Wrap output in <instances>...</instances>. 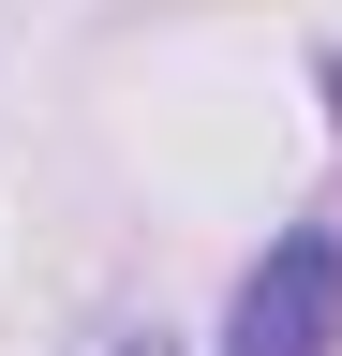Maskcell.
Returning <instances> with one entry per match:
<instances>
[{"instance_id": "7a4b0ae2", "label": "cell", "mask_w": 342, "mask_h": 356, "mask_svg": "<svg viewBox=\"0 0 342 356\" xmlns=\"http://www.w3.org/2000/svg\"><path fill=\"white\" fill-rule=\"evenodd\" d=\"M119 356H179V341H119Z\"/></svg>"}, {"instance_id": "6da1fadb", "label": "cell", "mask_w": 342, "mask_h": 356, "mask_svg": "<svg viewBox=\"0 0 342 356\" xmlns=\"http://www.w3.org/2000/svg\"><path fill=\"white\" fill-rule=\"evenodd\" d=\"M224 356H342V238L327 222H283L253 252V282L224 312Z\"/></svg>"}]
</instances>
